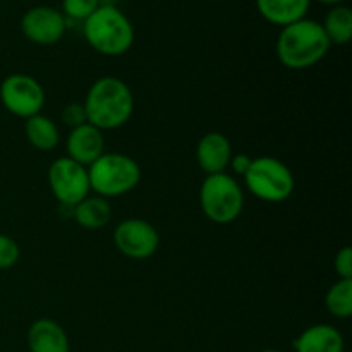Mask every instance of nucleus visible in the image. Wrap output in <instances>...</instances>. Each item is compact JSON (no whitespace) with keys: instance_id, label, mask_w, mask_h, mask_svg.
Returning a JSON list of instances; mask_svg holds the SVG:
<instances>
[{"instance_id":"nucleus-6","label":"nucleus","mask_w":352,"mask_h":352,"mask_svg":"<svg viewBox=\"0 0 352 352\" xmlns=\"http://www.w3.org/2000/svg\"><path fill=\"white\" fill-rule=\"evenodd\" d=\"M246 189L267 203H282L294 192L296 181L291 168L274 157H258L244 175Z\"/></svg>"},{"instance_id":"nucleus-26","label":"nucleus","mask_w":352,"mask_h":352,"mask_svg":"<svg viewBox=\"0 0 352 352\" xmlns=\"http://www.w3.org/2000/svg\"><path fill=\"white\" fill-rule=\"evenodd\" d=\"M260 352H280V351H277V349H263V351H260Z\"/></svg>"},{"instance_id":"nucleus-15","label":"nucleus","mask_w":352,"mask_h":352,"mask_svg":"<svg viewBox=\"0 0 352 352\" xmlns=\"http://www.w3.org/2000/svg\"><path fill=\"white\" fill-rule=\"evenodd\" d=\"M311 0H256V9L267 23L285 28L305 19Z\"/></svg>"},{"instance_id":"nucleus-17","label":"nucleus","mask_w":352,"mask_h":352,"mask_svg":"<svg viewBox=\"0 0 352 352\" xmlns=\"http://www.w3.org/2000/svg\"><path fill=\"white\" fill-rule=\"evenodd\" d=\"M24 134L31 146L38 151H50L57 148L60 141V131L57 124L50 117L38 113V116L30 117L24 122Z\"/></svg>"},{"instance_id":"nucleus-21","label":"nucleus","mask_w":352,"mask_h":352,"mask_svg":"<svg viewBox=\"0 0 352 352\" xmlns=\"http://www.w3.org/2000/svg\"><path fill=\"white\" fill-rule=\"evenodd\" d=\"M21 248L12 237L0 234V270L12 268L19 261Z\"/></svg>"},{"instance_id":"nucleus-5","label":"nucleus","mask_w":352,"mask_h":352,"mask_svg":"<svg viewBox=\"0 0 352 352\" xmlns=\"http://www.w3.org/2000/svg\"><path fill=\"white\" fill-rule=\"evenodd\" d=\"M199 205L206 219L219 226L236 222L244 210V191L229 174L206 175L199 188Z\"/></svg>"},{"instance_id":"nucleus-25","label":"nucleus","mask_w":352,"mask_h":352,"mask_svg":"<svg viewBox=\"0 0 352 352\" xmlns=\"http://www.w3.org/2000/svg\"><path fill=\"white\" fill-rule=\"evenodd\" d=\"M313 2V0H311ZM315 2L323 3V6H330V7H336V6H344L346 0H315Z\"/></svg>"},{"instance_id":"nucleus-12","label":"nucleus","mask_w":352,"mask_h":352,"mask_svg":"<svg viewBox=\"0 0 352 352\" xmlns=\"http://www.w3.org/2000/svg\"><path fill=\"white\" fill-rule=\"evenodd\" d=\"M232 144L222 133H206L196 146V162L206 175L223 174L232 158Z\"/></svg>"},{"instance_id":"nucleus-18","label":"nucleus","mask_w":352,"mask_h":352,"mask_svg":"<svg viewBox=\"0 0 352 352\" xmlns=\"http://www.w3.org/2000/svg\"><path fill=\"white\" fill-rule=\"evenodd\" d=\"M322 28L330 45H347L352 38V10L347 6L330 7Z\"/></svg>"},{"instance_id":"nucleus-9","label":"nucleus","mask_w":352,"mask_h":352,"mask_svg":"<svg viewBox=\"0 0 352 352\" xmlns=\"http://www.w3.org/2000/svg\"><path fill=\"white\" fill-rule=\"evenodd\" d=\"M113 246L131 260H148L160 246V234L143 219H126L113 230Z\"/></svg>"},{"instance_id":"nucleus-10","label":"nucleus","mask_w":352,"mask_h":352,"mask_svg":"<svg viewBox=\"0 0 352 352\" xmlns=\"http://www.w3.org/2000/svg\"><path fill=\"white\" fill-rule=\"evenodd\" d=\"M21 31L31 43L50 47L58 43L67 31V19L50 6H34L21 17Z\"/></svg>"},{"instance_id":"nucleus-11","label":"nucleus","mask_w":352,"mask_h":352,"mask_svg":"<svg viewBox=\"0 0 352 352\" xmlns=\"http://www.w3.org/2000/svg\"><path fill=\"white\" fill-rule=\"evenodd\" d=\"M65 148H67V157L71 160L78 162L82 167H89L93 162H96L105 153L103 131L96 129L95 126L88 122L79 127H74L69 133Z\"/></svg>"},{"instance_id":"nucleus-4","label":"nucleus","mask_w":352,"mask_h":352,"mask_svg":"<svg viewBox=\"0 0 352 352\" xmlns=\"http://www.w3.org/2000/svg\"><path fill=\"white\" fill-rule=\"evenodd\" d=\"M89 188L102 198H119L133 191L141 181V167L124 153H103L88 167Z\"/></svg>"},{"instance_id":"nucleus-22","label":"nucleus","mask_w":352,"mask_h":352,"mask_svg":"<svg viewBox=\"0 0 352 352\" xmlns=\"http://www.w3.org/2000/svg\"><path fill=\"white\" fill-rule=\"evenodd\" d=\"M62 120H64L65 126H69L71 129H74V127H79V126H82V124L88 122L82 103L72 102V103H69V105H65L64 110H62Z\"/></svg>"},{"instance_id":"nucleus-16","label":"nucleus","mask_w":352,"mask_h":352,"mask_svg":"<svg viewBox=\"0 0 352 352\" xmlns=\"http://www.w3.org/2000/svg\"><path fill=\"white\" fill-rule=\"evenodd\" d=\"M72 219L78 226L88 230L103 229L112 219V206L102 196H86L72 208Z\"/></svg>"},{"instance_id":"nucleus-20","label":"nucleus","mask_w":352,"mask_h":352,"mask_svg":"<svg viewBox=\"0 0 352 352\" xmlns=\"http://www.w3.org/2000/svg\"><path fill=\"white\" fill-rule=\"evenodd\" d=\"M100 6L102 0H62V14L65 19L85 23Z\"/></svg>"},{"instance_id":"nucleus-7","label":"nucleus","mask_w":352,"mask_h":352,"mask_svg":"<svg viewBox=\"0 0 352 352\" xmlns=\"http://www.w3.org/2000/svg\"><path fill=\"white\" fill-rule=\"evenodd\" d=\"M0 102L3 109L19 119L41 113L45 107V89L30 74H10L0 85Z\"/></svg>"},{"instance_id":"nucleus-3","label":"nucleus","mask_w":352,"mask_h":352,"mask_svg":"<svg viewBox=\"0 0 352 352\" xmlns=\"http://www.w3.org/2000/svg\"><path fill=\"white\" fill-rule=\"evenodd\" d=\"M86 43L107 57L127 54L134 45V26L129 17L113 3H102L82 23Z\"/></svg>"},{"instance_id":"nucleus-13","label":"nucleus","mask_w":352,"mask_h":352,"mask_svg":"<svg viewBox=\"0 0 352 352\" xmlns=\"http://www.w3.org/2000/svg\"><path fill=\"white\" fill-rule=\"evenodd\" d=\"M30 352H71L67 332L50 318H40L28 329Z\"/></svg>"},{"instance_id":"nucleus-8","label":"nucleus","mask_w":352,"mask_h":352,"mask_svg":"<svg viewBox=\"0 0 352 352\" xmlns=\"http://www.w3.org/2000/svg\"><path fill=\"white\" fill-rule=\"evenodd\" d=\"M48 186L60 206L74 208L91 191L88 167H82L69 157L57 158L48 167Z\"/></svg>"},{"instance_id":"nucleus-1","label":"nucleus","mask_w":352,"mask_h":352,"mask_svg":"<svg viewBox=\"0 0 352 352\" xmlns=\"http://www.w3.org/2000/svg\"><path fill=\"white\" fill-rule=\"evenodd\" d=\"M88 124L100 131H113L129 122L134 112V95L126 81L116 76L96 79L82 102Z\"/></svg>"},{"instance_id":"nucleus-19","label":"nucleus","mask_w":352,"mask_h":352,"mask_svg":"<svg viewBox=\"0 0 352 352\" xmlns=\"http://www.w3.org/2000/svg\"><path fill=\"white\" fill-rule=\"evenodd\" d=\"M325 308L332 316L347 320L352 315V280L339 278L329 287L325 294Z\"/></svg>"},{"instance_id":"nucleus-24","label":"nucleus","mask_w":352,"mask_h":352,"mask_svg":"<svg viewBox=\"0 0 352 352\" xmlns=\"http://www.w3.org/2000/svg\"><path fill=\"white\" fill-rule=\"evenodd\" d=\"M251 162H253V158L250 157V155H244V153H239V155H232V158H230V167H232L234 174L237 175H246V172L250 170L251 167Z\"/></svg>"},{"instance_id":"nucleus-2","label":"nucleus","mask_w":352,"mask_h":352,"mask_svg":"<svg viewBox=\"0 0 352 352\" xmlns=\"http://www.w3.org/2000/svg\"><path fill=\"white\" fill-rule=\"evenodd\" d=\"M330 41L323 31L322 23L305 19L282 28L275 43L278 62L291 71H305L325 58L330 50Z\"/></svg>"},{"instance_id":"nucleus-23","label":"nucleus","mask_w":352,"mask_h":352,"mask_svg":"<svg viewBox=\"0 0 352 352\" xmlns=\"http://www.w3.org/2000/svg\"><path fill=\"white\" fill-rule=\"evenodd\" d=\"M333 268L339 278H351L352 280V250L349 246H344L339 250L333 260Z\"/></svg>"},{"instance_id":"nucleus-14","label":"nucleus","mask_w":352,"mask_h":352,"mask_svg":"<svg viewBox=\"0 0 352 352\" xmlns=\"http://www.w3.org/2000/svg\"><path fill=\"white\" fill-rule=\"evenodd\" d=\"M296 352H344L346 342L339 329L318 323L302 330L292 342Z\"/></svg>"}]
</instances>
